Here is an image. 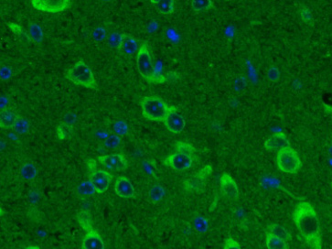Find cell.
<instances>
[{
    "instance_id": "1",
    "label": "cell",
    "mask_w": 332,
    "mask_h": 249,
    "mask_svg": "<svg viewBox=\"0 0 332 249\" xmlns=\"http://www.w3.org/2000/svg\"><path fill=\"white\" fill-rule=\"evenodd\" d=\"M293 221L310 249H322V238L319 218L314 207L308 202L296 204Z\"/></svg>"
},
{
    "instance_id": "2",
    "label": "cell",
    "mask_w": 332,
    "mask_h": 249,
    "mask_svg": "<svg viewBox=\"0 0 332 249\" xmlns=\"http://www.w3.org/2000/svg\"><path fill=\"white\" fill-rule=\"evenodd\" d=\"M136 64L140 75L151 84H163L167 77L161 73H157L153 64L149 47L147 42H143L140 47L136 54Z\"/></svg>"
},
{
    "instance_id": "3",
    "label": "cell",
    "mask_w": 332,
    "mask_h": 249,
    "mask_svg": "<svg viewBox=\"0 0 332 249\" xmlns=\"http://www.w3.org/2000/svg\"><path fill=\"white\" fill-rule=\"evenodd\" d=\"M65 78L77 86L97 90L98 84L95 80L93 71L87 64L80 60L64 73Z\"/></svg>"
},
{
    "instance_id": "4",
    "label": "cell",
    "mask_w": 332,
    "mask_h": 249,
    "mask_svg": "<svg viewBox=\"0 0 332 249\" xmlns=\"http://www.w3.org/2000/svg\"><path fill=\"white\" fill-rule=\"evenodd\" d=\"M140 105L144 118L151 121L159 122H164L167 115L171 109L170 104H167L160 97L155 95L145 96L140 101Z\"/></svg>"
},
{
    "instance_id": "5",
    "label": "cell",
    "mask_w": 332,
    "mask_h": 249,
    "mask_svg": "<svg viewBox=\"0 0 332 249\" xmlns=\"http://www.w3.org/2000/svg\"><path fill=\"white\" fill-rule=\"evenodd\" d=\"M276 166L280 172L288 174H296L301 169L302 163L296 150L288 146L279 150L276 155Z\"/></svg>"
},
{
    "instance_id": "6",
    "label": "cell",
    "mask_w": 332,
    "mask_h": 249,
    "mask_svg": "<svg viewBox=\"0 0 332 249\" xmlns=\"http://www.w3.org/2000/svg\"><path fill=\"white\" fill-rule=\"evenodd\" d=\"M212 172H213V170H212V166L211 164H208L206 166H204L197 173H195L194 175L183 182L185 190L189 191V192H201L202 191L206 186L208 178L211 176Z\"/></svg>"
},
{
    "instance_id": "7",
    "label": "cell",
    "mask_w": 332,
    "mask_h": 249,
    "mask_svg": "<svg viewBox=\"0 0 332 249\" xmlns=\"http://www.w3.org/2000/svg\"><path fill=\"white\" fill-rule=\"evenodd\" d=\"M192 155L186 154L182 152H177L169 155L164 159V164L177 172H184L191 168L193 165Z\"/></svg>"
},
{
    "instance_id": "8",
    "label": "cell",
    "mask_w": 332,
    "mask_h": 249,
    "mask_svg": "<svg viewBox=\"0 0 332 249\" xmlns=\"http://www.w3.org/2000/svg\"><path fill=\"white\" fill-rule=\"evenodd\" d=\"M88 179L95 187V191L99 195H102L108 190L112 181L113 176L105 170L95 169L93 171H89Z\"/></svg>"
},
{
    "instance_id": "9",
    "label": "cell",
    "mask_w": 332,
    "mask_h": 249,
    "mask_svg": "<svg viewBox=\"0 0 332 249\" xmlns=\"http://www.w3.org/2000/svg\"><path fill=\"white\" fill-rule=\"evenodd\" d=\"M33 8L49 13L63 12L72 6V1L69 0H32Z\"/></svg>"
},
{
    "instance_id": "10",
    "label": "cell",
    "mask_w": 332,
    "mask_h": 249,
    "mask_svg": "<svg viewBox=\"0 0 332 249\" xmlns=\"http://www.w3.org/2000/svg\"><path fill=\"white\" fill-rule=\"evenodd\" d=\"M97 161L103 167L115 172L125 171L128 167V161L122 153L99 156Z\"/></svg>"
},
{
    "instance_id": "11",
    "label": "cell",
    "mask_w": 332,
    "mask_h": 249,
    "mask_svg": "<svg viewBox=\"0 0 332 249\" xmlns=\"http://www.w3.org/2000/svg\"><path fill=\"white\" fill-rule=\"evenodd\" d=\"M163 123L168 130L173 134H180L184 130L186 126L185 118L178 112V108L174 105H171V109Z\"/></svg>"
},
{
    "instance_id": "12",
    "label": "cell",
    "mask_w": 332,
    "mask_h": 249,
    "mask_svg": "<svg viewBox=\"0 0 332 249\" xmlns=\"http://www.w3.org/2000/svg\"><path fill=\"white\" fill-rule=\"evenodd\" d=\"M220 193L223 196H225L226 199L234 201L237 200L240 196L237 183L229 173H223V175L220 176Z\"/></svg>"
},
{
    "instance_id": "13",
    "label": "cell",
    "mask_w": 332,
    "mask_h": 249,
    "mask_svg": "<svg viewBox=\"0 0 332 249\" xmlns=\"http://www.w3.org/2000/svg\"><path fill=\"white\" fill-rule=\"evenodd\" d=\"M115 191L119 197L124 199L135 198V190L130 180L127 177H118L115 182Z\"/></svg>"
},
{
    "instance_id": "14",
    "label": "cell",
    "mask_w": 332,
    "mask_h": 249,
    "mask_svg": "<svg viewBox=\"0 0 332 249\" xmlns=\"http://www.w3.org/2000/svg\"><path fill=\"white\" fill-rule=\"evenodd\" d=\"M290 146L287 135L284 132H276L273 136L268 137L265 142V149L268 151L280 150Z\"/></svg>"
},
{
    "instance_id": "15",
    "label": "cell",
    "mask_w": 332,
    "mask_h": 249,
    "mask_svg": "<svg viewBox=\"0 0 332 249\" xmlns=\"http://www.w3.org/2000/svg\"><path fill=\"white\" fill-rule=\"evenodd\" d=\"M81 249H105L103 238L98 232L93 229L86 233L81 242Z\"/></svg>"
},
{
    "instance_id": "16",
    "label": "cell",
    "mask_w": 332,
    "mask_h": 249,
    "mask_svg": "<svg viewBox=\"0 0 332 249\" xmlns=\"http://www.w3.org/2000/svg\"><path fill=\"white\" fill-rule=\"evenodd\" d=\"M18 118V115L15 113V111L12 109L8 107L3 109L1 111V116H0V127L2 129L13 128Z\"/></svg>"
},
{
    "instance_id": "17",
    "label": "cell",
    "mask_w": 332,
    "mask_h": 249,
    "mask_svg": "<svg viewBox=\"0 0 332 249\" xmlns=\"http://www.w3.org/2000/svg\"><path fill=\"white\" fill-rule=\"evenodd\" d=\"M265 245L267 249H289L287 241L281 239L270 233H266Z\"/></svg>"
},
{
    "instance_id": "18",
    "label": "cell",
    "mask_w": 332,
    "mask_h": 249,
    "mask_svg": "<svg viewBox=\"0 0 332 249\" xmlns=\"http://www.w3.org/2000/svg\"><path fill=\"white\" fill-rule=\"evenodd\" d=\"M150 3L154 5L157 11L163 15L172 14L175 9V1L173 0H167V1L157 0V1H151Z\"/></svg>"
},
{
    "instance_id": "19",
    "label": "cell",
    "mask_w": 332,
    "mask_h": 249,
    "mask_svg": "<svg viewBox=\"0 0 332 249\" xmlns=\"http://www.w3.org/2000/svg\"><path fill=\"white\" fill-rule=\"evenodd\" d=\"M267 233H270L274 236H278L285 241H290L292 239L291 234L287 231L285 227L278 225V224H271L267 227Z\"/></svg>"
},
{
    "instance_id": "20",
    "label": "cell",
    "mask_w": 332,
    "mask_h": 249,
    "mask_svg": "<svg viewBox=\"0 0 332 249\" xmlns=\"http://www.w3.org/2000/svg\"><path fill=\"white\" fill-rule=\"evenodd\" d=\"M121 49H123L126 54H134L135 52H137L140 50L139 42L134 37L124 34V41H123Z\"/></svg>"
},
{
    "instance_id": "21",
    "label": "cell",
    "mask_w": 332,
    "mask_h": 249,
    "mask_svg": "<svg viewBox=\"0 0 332 249\" xmlns=\"http://www.w3.org/2000/svg\"><path fill=\"white\" fill-rule=\"evenodd\" d=\"M78 222L80 226L82 227V229L87 232L93 230V225H92V219H91L90 214L87 213L86 211H80L77 214Z\"/></svg>"
},
{
    "instance_id": "22",
    "label": "cell",
    "mask_w": 332,
    "mask_h": 249,
    "mask_svg": "<svg viewBox=\"0 0 332 249\" xmlns=\"http://www.w3.org/2000/svg\"><path fill=\"white\" fill-rule=\"evenodd\" d=\"M72 125L63 122L59 125L57 127V137L59 140H66L72 136Z\"/></svg>"
},
{
    "instance_id": "23",
    "label": "cell",
    "mask_w": 332,
    "mask_h": 249,
    "mask_svg": "<svg viewBox=\"0 0 332 249\" xmlns=\"http://www.w3.org/2000/svg\"><path fill=\"white\" fill-rule=\"evenodd\" d=\"M30 34L32 37V40L35 42H41L43 41V32L40 25L37 23L32 22L30 24Z\"/></svg>"
},
{
    "instance_id": "24",
    "label": "cell",
    "mask_w": 332,
    "mask_h": 249,
    "mask_svg": "<svg viewBox=\"0 0 332 249\" xmlns=\"http://www.w3.org/2000/svg\"><path fill=\"white\" fill-rule=\"evenodd\" d=\"M213 2L211 0H195L191 2V8L193 10L200 12V11H205L213 8Z\"/></svg>"
},
{
    "instance_id": "25",
    "label": "cell",
    "mask_w": 332,
    "mask_h": 249,
    "mask_svg": "<svg viewBox=\"0 0 332 249\" xmlns=\"http://www.w3.org/2000/svg\"><path fill=\"white\" fill-rule=\"evenodd\" d=\"M164 196H165V190L162 186H154L151 188V190H149V197L154 204L160 202Z\"/></svg>"
},
{
    "instance_id": "26",
    "label": "cell",
    "mask_w": 332,
    "mask_h": 249,
    "mask_svg": "<svg viewBox=\"0 0 332 249\" xmlns=\"http://www.w3.org/2000/svg\"><path fill=\"white\" fill-rule=\"evenodd\" d=\"M175 150L177 152H182V153L192 155V156L196 152L195 148L191 144H189L188 142H183V141L176 142Z\"/></svg>"
},
{
    "instance_id": "27",
    "label": "cell",
    "mask_w": 332,
    "mask_h": 249,
    "mask_svg": "<svg viewBox=\"0 0 332 249\" xmlns=\"http://www.w3.org/2000/svg\"><path fill=\"white\" fill-rule=\"evenodd\" d=\"M37 169L33 164H25L21 169V175L26 180H33L37 176Z\"/></svg>"
},
{
    "instance_id": "28",
    "label": "cell",
    "mask_w": 332,
    "mask_h": 249,
    "mask_svg": "<svg viewBox=\"0 0 332 249\" xmlns=\"http://www.w3.org/2000/svg\"><path fill=\"white\" fill-rule=\"evenodd\" d=\"M194 228L196 229V231L199 233H206L209 229V222L206 218L202 217V216H197L194 219Z\"/></svg>"
},
{
    "instance_id": "29",
    "label": "cell",
    "mask_w": 332,
    "mask_h": 249,
    "mask_svg": "<svg viewBox=\"0 0 332 249\" xmlns=\"http://www.w3.org/2000/svg\"><path fill=\"white\" fill-rule=\"evenodd\" d=\"M29 128H30V124L27 120L21 117H18L17 121L14 125V130L18 134H26L29 131Z\"/></svg>"
},
{
    "instance_id": "30",
    "label": "cell",
    "mask_w": 332,
    "mask_h": 249,
    "mask_svg": "<svg viewBox=\"0 0 332 249\" xmlns=\"http://www.w3.org/2000/svg\"><path fill=\"white\" fill-rule=\"evenodd\" d=\"M123 41H124V34L116 32V33H112L110 36L108 37V43L113 48L121 49Z\"/></svg>"
},
{
    "instance_id": "31",
    "label": "cell",
    "mask_w": 332,
    "mask_h": 249,
    "mask_svg": "<svg viewBox=\"0 0 332 249\" xmlns=\"http://www.w3.org/2000/svg\"><path fill=\"white\" fill-rule=\"evenodd\" d=\"M77 190L81 195H92L96 192L95 187L89 181L81 182V184L78 186Z\"/></svg>"
},
{
    "instance_id": "32",
    "label": "cell",
    "mask_w": 332,
    "mask_h": 249,
    "mask_svg": "<svg viewBox=\"0 0 332 249\" xmlns=\"http://www.w3.org/2000/svg\"><path fill=\"white\" fill-rule=\"evenodd\" d=\"M103 144L108 149H117L121 144V137L117 135H110L105 139Z\"/></svg>"
},
{
    "instance_id": "33",
    "label": "cell",
    "mask_w": 332,
    "mask_h": 249,
    "mask_svg": "<svg viewBox=\"0 0 332 249\" xmlns=\"http://www.w3.org/2000/svg\"><path fill=\"white\" fill-rule=\"evenodd\" d=\"M114 131L116 132L117 136H126L128 133V126L124 121H117L113 126Z\"/></svg>"
},
{
    "instance_id": "34",
    "label": "cell",
    "mask_w": 332,
    "mask_h": 249,
    "mask_svg": "<svg viewBox=\"0 0 332 249\" xmlns=\"http://www.w3.org/2000/svg\"><path fill=\"white\" fill-rule=\"evenodd\" d=\"M246 86L247 79L244 75H239V76L234 80V89H235L236 92H242V91L245 89Z\"/></svg>"
},
{
    "instance_id": "35",
    "label": "cell",
    "mask_w": 332,
    "mask_h": 249,
    "mask_svg": "<svg viewBox=\"0 0 332 249\" xmlns=\"http://www.w3.org/2000/svg\"><path fill=\"white\" fill-rule=\"evenodd\" d=\"M267 78L271 82H278L280 79V71L276 66H271L267 71Z\"/></svg>"
},
{
    "instance_id": "36",
    "label": "cell",
    "mask_w": 332,
    "mask_h": 249,
    "mask_svg": "<svg viewBox=\"0 0 332 249\" xmlns=\"http://www.w3.org/2000/svg\"><path fill=\"white\" fill-rule=\"evenodd\" d=\"M300 17L302 20L306 23H311L313 21L312 14L310 12V9L307 7H302L300 9Z\"/></svg>"
},
{
    "instance_id": "37",
    "label": "cell",
    "mask_w": 332,
    "mask_h": 249,
    "mask_svg": "<svg viewBox=\"0 0 332 249\" xmlns=\"http://www.w3.org/2000/svg\"><path fill=\"white\" fill-rule=\"evenodd\" d=\"M224 249H242V246L238 243L237 241L235 240L233 237H227L225 239V246Z\"/></svg>"
},
{
    "instance_id": "38",
    "label": "cell",
    "mask_w": 332,
    "mask_h": 249,
    "mask_svg": "<svg viewBox=\"0 0 332 249\" xmlns=\"http://www.w3.org/2000/svg\"><path fill=\"white\" fill-rule=\"evenodd\" d=\"M105 36H106V32L103 27H97L93 32V37L96 41H103Z\"/></svg>"
},
{
    "instance_id": "39",
    "label": "cell",
    "mask_w": 332,
    "mask_h": 249,
    "mask_svg": "<svg viewBox=\"0 0 332 249\" xmlns=\"http://www.w3.org/2000/svg\"><path fill=\"white\" fill-rule=\"evenodd\" d=\"M0 75H1V79L5 81V80H8L9 78L11 77L12 75V71L11 69L7 67V66H3L1 68V72H0Z\"/></svg>"
},
{
    "instance_id": "40",
    "label": "cell",
    "mask_w": 332,
    "mask_h": 249,
    "mask_svg": "<svg viewBox=\"0 0 332 249\" xmlns=\"http://www.w3.org/2000/svg\"><path fill=\"white\" fill-rule=\"evenodd\" d=\"M8 26H9V27L11 29V31H12V32H16V33H18V34L23 32L22 30H21V27H19L18 24H16V23H11V24H9Z\"/></svg>"
},
{
    "instance_id": "41",
    "label": "cell",
    "mask_w": 332,
    "mask_h": 249,
    "mask_svg": "<svg viewBox=\"0 0 332 249\" xmlns=\"http://www.w3.org/2000/svg\"><path fill=\"white\" fill-rule=\"evenodd\" d=\"M25 249H40V247L37 246V245H30V246H27Z\"/></svg>"
},
{
    "instance_id": "42",
    "label": "cell",
    "mask_w": 332,
    "mask_h": 249,
    "mask_svg": "<svg viewBox=\"0 0 332 249\" xmlns=\"http://www.w3.org/2000/svg\"><path fill=\"white\" fill-rule=\"evenodd\" d=\"M328 153H329V155L332 157V144L330 145V147L328 148Z\"/></svg>"
},
{
    "instance_id": "43",
    "label": "cell",
    "mask_w": 332,
    "mask_h": 249,
    "mask_svg": "<svg viewBox=\"0 0 332 249\" xmlns=\"http://www.w3.org/2000/svg\"><path fill=\"white\" fill-rule=\"evenodd\" d=\"M331 189H332V183H331Z\"/></svg>"
}]
</instances>
